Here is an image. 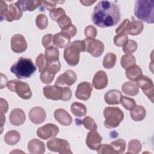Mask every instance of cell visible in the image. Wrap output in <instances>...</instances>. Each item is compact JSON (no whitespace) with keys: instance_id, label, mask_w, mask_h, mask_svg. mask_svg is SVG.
Masks as SVG:
<instances>
[{"instance_id":"681fc988","label":"cell","mask_w":154,"mask_h":154,"mask_svg":"<svg viewBox=\"0 0 154 154\" xmlns=\"http://www.w3.org/2000/svg\"><path fill=\"white\" fill-rule=\"evenodd\" d=\"M130 20L128 19H125L121 24L116 28V32L117 34H122V33H126V30L128 28L129 25L130 24Z\"/></svg>"},{"instance_id":"7dc6e473","label":"cell","mask_w":154,"mask_h":154,"mask_svg":"<svg viewBox=\"0 0 154 154\" xmlns=\"http://www.w3.org/2000/svg\"><path fill=\"white\" fill-rule=\"evenodd\" d=\"M97 153L99 154H112L114 153L113 149L110 144H100L97 149Z\"/></svg>"},{"instance_id":"44dd1931","label":"cell","mask_w":154,"mask_h":154,"mask_svg":"<svg viewBox=\"0 0 154 154\" xmlns=\"http://www.w3.org/2000/svg\"><path fill=\"white\" fill-rule=\"evenodd\" d=\"M28 150L31 154H42L45 152V143L37 138L32 139L28 144Z\"/></svg>"},{"instance_id":"9a60e30c","label":"cell","mask_w":154,"mask_h":154,"mask_svg":"<svg viewBox=\"0 0 154 154\" xmlns=\"http://www.w3.org/2000/svg\"><path fill=\"white\" fill-rule=\"evenodd\" d=\"M93 85L88 82H82L78 84L76 92V97L79 100H87L91 96Z\"/></svg>"},{"instance_id":"8fae6325","label":"cell","mask_w":154,"mask_h":154,"mask_svg":"<svg viewBox=\"0 0 154 154\" xmlns=\"http://www.w3.org/2000/svg\"><path fill=\"white\" fill-rule=\"evenodd\" d=\"M59 132L58 127L52 123H48L38 128L37 130V135L41 139L48 140L55 137Z\"/></svg>"},{"instance_id":"74e56055","label":"cell","mask_w":154,"mask_h":154,"mask_svg":"<svg viewBox=\"0 0 154 154\" xmlns=\"http://www.w3.org/2000/svg\"><path fill=\"white\" fill-rule=\"evenodd\" d=\"M120 102L122 106L128 110L132 109L136 105V102L134 99L123 96H122Z\"/></svg>"},{"instance_id":"7a4b0ae2","label":"cell","mask_w":154,"mask_h":154,"mask_svg":"<svg viewBox=\"0 0 154 154\" xmlns=\"http://www.w3.org/2000/svg\"><path fill=\"white\" fill-rule=\"evenodd\" d=\"M154 1L137 0L134 7V14L137 19L149 23L154 22Z\"/></svg>"},{"instance_id":"d6a6232c","label":"cell","mask_w":154,"mask_h":154,"mask_svg":"<svg viewBox=\"0 0 154 154\" xmlns=\"http://www.w3.org/2000/svg\"><path fill=\"white\" fill-rule=\"evenodd\" d=\"M116 55L112 52H109L105 55L103 60V66L104 68L109 69L114 67L116 63Z\"/></svg>"},{"instance_id":"bcb514c9","label":"cell","mask_w":154,"mask_h":154,"mask_svg":"<svg viewBox=\"0 0 154 154\" xmlns=\"http://www.w3.org/2000/svg\"><path fill=\"white\" fill-rule=\"evenodd\" d=\"M85 36L87 38H94L97 35V29L93 25H88L84 29Z\"/></svg>"},{"instance_id":"c3c4849f","label":"cell","mask_w":154,"mask_h":154,"mask_svg":"<svg viewBox=\"0 0 154 154\" xmlns=\"http://www.w3.org/2000/svg\"><path fill=\"white\" fill-rule=\"evenodd\" d=\"M57 22L58 26L61 29L72 24V21H71L70 18L69 16H66V14L60 17Z\"/></svg>"},{"instance_id":"5b68a950","label":"cell","mask_w":154,"mask_h":154,"mask_svg":"<svg viewBox=\"0 0 154 154\" xmlns=\"http://www.w3.org/2000/svg\"><path fill=\"white\" fill-rule=\"evenodd\" d=\"M104 126L108 129L117 127L124 118L123 112L118 107L108 106L103 110Z\"/></svg>"},{"instance_id":"836d02e7","label":"cell","mask_w":154,"mask_h":154,"mask_svg":"<svg viewBox=\"0 0 154 154\" xmlns=\"http://www.w3.org/2000/svg\"><path fill=\"white\" fill-rule=\"evenodd\" d=\"M142 145L141 142L137 140H131L128 146V152L126 153H134V154H137L140 153L141 150Z\"/></svg>"},{"instance_id":"7bdbcfd3","label":"cell","mask_w":154,"mask_h":154,"mask_svg":"<svg viewBox=\"0 0 154 154\" xmlns=\"http://www.w3.org/2000/svg\"><path fill=\"white\" fill-rule=\"evenodd\" d=\"M82 123L84 126L88 130H96L97 126L95 123L94 119L91 117L87 116L82 121Z\"/></svg>"},{"instance_id":"4fadbf2b","label":"cell","mask_w":154,"mask_h":154,"mask_svg":"<svg viewBox=\"0 0 154 154\" xmlns=\"http://www.w3.org/2000/svg\"><path fill=\"white\" fill-rule=\"evenodd\" d=\"M11 48L15 53H22L25 51L27 48V43L24 36L20 34L13 35L11 38Z\"/></svg>"},{"instance_id":"f5cc1de1","label":"cell","mask_w":154,"mask_h":154,"mask_svg":"<svg viewBox=\"0 0 154 154\" xmlns=\"http://www.w3.org/2000/svg\"><path fill=\"white\" fill-rule=\"evenodd\" d=\"M0 102H1V106H0L1 113H2V114L6 113L8 108V104L7 100L3 98H1Z\"/></svg>"},{"instance_id":"ffe728a7","label":"cell","mask_w":154,"mask_h":154,"mask_svg":"<svg viewBox=\"0 0 154 154\" xmlns=\"http://www.w3.org/2000/svg\"><path fill=\"white\" fill-rule=\"evenodd\" d=\"M55 120L63 126H69L72 123L71 116L64 109L58 108L54 113Z\"/></svg>"},{"instance_id":"8992f818","label":"cell","mask_w":154,"mask_h":154,"mask_svg":"<svg viewBox=\"0 0 154 154\" xmlns=\"http://www.w3.org/2000/svg\"><path fill=\"white\" fill-rule=\"evenodd\" d=\"M7 88L13 92H16L23 99H29L32 96V91L29 85L25 82L17 79H13L8 82Z\"/></svg>"},{"instance_id":"4dcf8cb0","label":"cell","mask_w":154,"mask_h":154,"mask_svg":"<svg viewBox=\"0 0 154 154\" xmlns=\"http://www.w3.org/2000/svg\"><path fill=\"white\" fill-rule=\"evenodd\" d=\"M109 144L112 147L113 151L116 154H122L125 150L126 142L122 138L117 139L111 142Z\"/></svg>"},{"instance_id":"7c38bea8","label":"cell","mask_w":154,"mask_h":154,"mask_svg":"<svg viewBox=\"0 0 154 154\" xmlns=\"http://www.w3.org/2000/svg\"><path fill=\"white\" fill-rule=\"evenodd\" d=\"M23 14L22 10L17 5L16 3L11 4L5 13L1 17V20H5L8 22L17 20L20 19Z\"/></svg>"},{"instance_id":"f6af8a7d","label":"cell","mask_w":154,"mask_h":154,"mask_svg":"<svg viewBox=\"0 0 154 154\" xmlns=\"http://www.w3.org/2000/svg\"><path fill=\"white\" fill-rule=\"evenodd\" d=\"M54 77H55V75L49 73L46 70H45L43 72H42L40 75V80L43 83L46 84H51L53 81Z\"/></svg>"},{"instance_id":"816d5d0a","label":"cell","mask_w":154,"mask_h":154,"mask_svg":"<svg viewBox=\"0 0 154 154\" xmlns=\"http://www.w3.org/2000/svg\"><path fill=\"white\" fill-rule=\"evenodd\" d=\"M61 3V2H58V1H42V5L44 8H46L48 10L51 11V10L55 8V7L57 5V3Z\"/></svg>"},{"instance_id":"6da1fadb","label":"cell","mask_w":154,"mask_h":154,"mask_svg":"<svg viewBox=\"0 0 154 154\" xmlns=\"http://www.w3.org/2000/svg\"><path fill=\"white\" fill-rule=\"evenodd\" d=\"M91 17L92 22L96 26L106 28L117 24L121 15L119 8L116 3L100 1L94 7Z\"/></svg>"},{"instance_id":"d4e9b609","label":"cell","mask_w":154,"mask_h":154,"mask_svg":"<svg viewBox=\"0 0 154 154\" xmlns=\"http://www.w3.org/2000/svg\"><path fill=\"white\" fill-rule=\"evenodd\" d=\"M144 28V25L140 20H132L128 26L126 32L131 35H137L141 33Z\"/></svg>"},{"instance_id":"f1b7e54d","label":"cell","mask_w":154,"mask_h":154,"mask_svg":"<svg viewBox=\"0 0 154 154\" xmlns=\"http://www.w3.org/2000/svg\"><path fill=\"white\" fill-rule=\"evenodd\" d=\"M4 141L8 145L13 146L18 143L20 140V134L19 132L11 130L7 132L4 135Z\"/></svg>"},{"instance_id":"277c9868","label":"cell","mask_w":154,"mask_h":154,"mask_svg":"<svg viewBox=\"0 0 154 154\" xmlns=\"http://www.w3.org/2000/svg\"><path fill=\"white\" fill-rule=\"evenodd\" d=\"M43 94L46 98L53 100H61L62 101L69 100L72 93L69 87H61L59 85H46L44 87Z\"/></svg>"},{"instance_id":"2e32d148","label":"cell","mask_w":154,"mask_h":154,"mask_svg":"<svg viewBox=\"0 0 154 154\" xmlns=\"http://www.w3.org/2000/svg\"><path fill=\"white\" fill-rule=\"evenodd\" d=\"M29 119L31 122L35 125H39L45 122L46 114L43 108L39 106L32 108L29 112Z\"/></svg>"},{"instance_id":"3957f363","label":"cell","mask_w":154,"mask_h":154,"mask_svg":"<svg viewBox=\"0 0 154 154\" xmlns=\"http://www.w3.org/2000/svg\"><path fill=\"white\" fill-rule=\"evenodd\" d=\"M37 68L30 58L20 57L10 68L11 73L19 79L30 78L36 71Z\"/></svg>"},{"instance_id":"9c48e42d","label":"cell","mask_w":154,"mask_h":154,"mask_svg":"<svg viewBox=\"0 0 154 154\" xmlns=\"http://www.w3.org/2000/svg\"><path fill=\"white\" fill-rule=\"evenodd\" d=\"M137 85L147 96L152 102H153L154 97V87L153 84L151 79L146 76L142 75L137 81Z\"/></svg>"},{"instance_id":"484cf974","label":"cell","mask_w":154,"mask_h":154,"mask_svg":"<svg viewBox=\"0 0 154 154\" xmlns=\"http://www.w3.org/2000/svg\"><path fill=\"white\" fill-rule=\"evenodd\" d=\"M143 75L141 69L137 65H134L128 69L126 71V76L128 79L132 81L136 82V81Z\"/></svg>"},{"instance_id":"d590c367","label":"cell","mask_w":154,"mask_h":154,"mask_svg":"<svg viewBox=\"0 0 154 154\" xmlns=\"http://www.w3.org/2000/svg\"><path fill=\"white\" fill-rule=\"evenodd\" d=\"M35 24L39 29H45L48 25V19L46 16L44 14H39L35 19Z\"/></svg>"},{"instance_id":"ba28073f","label":"cell","mask_w":154,"mask_h":154,"mask_svg":"<svg viewBox=\"0 0 154 154\" xmlns=\"http://www.w3.org/2000/svg\"><path fill=\"white\" fill-rule=\"evenodd\" d=\"M85 45V51L94 57H100L103 52V42L94 38H85L83 40Z\"/></svg>"},{"instance_id":"60d3db41","label":"cell","mask_w":154,"mask_h":154,"mask_svg":"<svg viewBox=\"0 0 154 154\" xmlns=\"http://www.w3.org/2000/svg\"><path fill=\"white\" fill-rule=\"evenodd\" d=\"M47 60L45 57V55L43 54H39L35 60L36 65L38 68V72L42 73L43 72L47 66Z\"/></svg>"},{"instance_id":"ab89813d","label":"cell","mask_w":154,"mask_h":154,"mask_svg":"<svg viewBox=\"0 0 154 154\" xmlns=\"http://www.w3.org/2000/svg\"><path fill=\"white\" fill-rule=\"evenodd\" d=\"M77 32V29L75 25L71 24L61 29L60 33L70 38L74 37Z\"/></svg>"},{"instance_id":"e0dca14e","label":"cell","mask_w":154,"mask_h":154,"mask_svg":"<svg viewBox=\"0 0 154 154\" xmlns=\"http://www.w3.org/2000/svg\"><path fill=\"white\" fill-rule=\"evenodd\" d=\"M102 141V137L96 130H91L87 134L86 144L90 149L93 150H97Z\"/></svg>"},{"instance_id":"ac0fdd59","label":"cell","mask_w":154,"mask_h":154,"mask_svg":"<svg viewBox=\"0 0 154 154\" xmlns=\"http://www.w3.org/2000/svg\"><path fill=\"white\" fill-rule=\"evenodd\" d=\"M25 114L20 108L13 109L9 116L10 122L14 126L22 125L25 122Z\"/></svg>"},{"instance_id":"f546056e","label":"cell","mask_w":154,"mask_h":154,"mask_svg":"<svg viewBox=\"0 0 154 154\" xmlns=\"http://www.w3.org/2000/svg\"><path fill=\"white\" fill-rule=\"evenodd\" d=\"M70 110L72 114L76 117H83L87 114L85 105L81 102H75L70 106Z\"/></svg>"},{"instance_id":"e575fe53","label":"cell","mask_w":154,"mask_h":154,"mask_svg":"<svg viewBox=\"0 0 154 154\" xmlns=\"http://www.w3.org/2000/svg\"><path fill=\"white\" fill-rule=\"evenodd\" d=\"M135 58L132 54H125L123 55L120 61L121 66L124 69H127L135 65Z\"/></svg>"},{"instance_id":"cb8c5ba5","label":"cell","mask_w":154,"mask_h":154,"mask_svg":"<svg viewBox=\"0 0 154 154\" xmlns=\"http://www.w3.org/2000/svg\"><path fill=\"white\" fill-rule=\"evenodd\" d=\"M53 45L58 48H66L70 43V38L62 34L61 33H57L53 35Z\"/></svg>"},{"instance_id":"f907efd6","label":"cell","mask_w":154,"mask_h":154,"mask_svg":"<svg viewBox=\"0 0 154 154\" xmlns=\"http://www.w3.org/2000/svg\"><path fill=\"white\" fill-rule=\"evenodd\" d=\"M52 38L53 35L51 34H48L45 35L42 38V45L45 48H48L50 46H52L53 42H52Z\"/></svg>"},{"instance_id":"ee69618b","label":"cell","mask_w":154,"mask_h":154,"mask_svg":"<svg viewBox=\"0 0 154 154\" xmlns=\"http://www.w3.org/2000/svg\"><path fill=\"white\" fill-rule=\"evenodd\" d=\"M66 14L64 10L61 7L54 8L49 11L50 17L54 21H57L58 19L63 15Z\"/></svg>"},{"instance_id":"7402d4cb","label":"cell","mask_w":154,"mask_h":154,"mask_svg":"<svg viewBox=\"0 0 154 154\" xmlns=\"http://www.w3.org/2000/svg\"><path fill=\"white\" fill-rule=\"evenodd\" d=\"M122 96L121 91L116 89H111L105 94L104 99L105 102L108 105H118Z\"/></svg>"},{"instance_id":"f35d334b","label":"cell","mask_w":154,"mask_h":154,"mask_svg":"<svg viewBox=\"0 0 154 154\" xmlns=\"http://www.w3.org/2000/svg\"><path fill=\"white\" fill-rule=\"evenodd\" d=\"M137 43L133 40H128L126 43L123 46V51L126 54L134 53L137 49Z\"/></svg>"},{"instance_id":"83f0119b","label":"cell","mask_w":154,"mask_h":154,"mask_svg":"<svg viewBox=\"0 0 154 154\" xmlns=\"http://www.w3.org/2000/svg\"><path fill=\"white\" fill-rule=\"evenodd\" d=\"M146 114L145 108L141 105H135V106L131 110L130 115L132 119L135 122L143 120Z\"/></svg>"},{"instance_id":"1f68e13d","label":"cell","mask_w":154,"mask_h":154,"mask_svg":"<svg viewBox=\"0 0 154 154\" xmlns=\"http://www.w3.org/2000/svg\"><path fill=\"white\" fill-rule=\"evenodd\" d=\"M45 57L47 61H54L58 60L59 58V51L57 48L50 46L46 48L45 50Z\"/></svg>"},{"instance_id":"30bf717a","label":"cell","mask_w":154,"mask_h":154,"mask_svg":"<svg viewBox=\"0 0 154 154\" xmlns=\"http://www.w3.org/2000/svg\"><path fill=\"white\" fill-rule=\"evenodd\" d=\"M81 51L70 43L64 51V58L67 63L71 66H76L79 61Z\"/></svg>"},{"instance_id":"db71d44e","label":"cell","mask_w":154,"mask_h":154,"mask_svg":"<svg viewBox=\"0 0 154 154\" xmlns=\"http://www.w3.org/2000/svg\"><path fill=\"white\" fill-rule=\"evenodd\" d=\"M80 2L83 4L84 6H90L94 2H96V1H80Z\"/></svg>"},{"instance_id":"b9f144b4","label":"cell","mask_w":154,"mask_h":154,"mask_svg":"<svg viewBox=\"0 0 154 154\" xmlns=\"http://www.w3.org/2000/svg\"><path fill=\"white\" fill-rule=\"evenodd\" d=\"M128 40V37L126 33L117 34L114 37V43L118 47L123 46Z\"/></svg>"},{"instance_id":"52a82bcc","label":"cell","mask_w":154,"mask_h":154,"mask_svg":"<svg viewBox=\"0 0 154 154\" xmlns=\"http://www.w3.org/2000/svg\"><path fill=\"white\" fill-rule=\"evenodd\" d=\"M46 146L48 149L52 152H58L61 154H72L69 143L64 139L52 137L47 141Z\"/></svg>"},{"instance_id":"603a6c76","label":"cell","mask_w":154,"mask_h":154,"mask_svg":"<svg viewBox=\"0 0 154 154\" xmlns=\"http://www.w3.org/2000/svg\"><path fill=\"white\" fill-rule=\"evenodd\" d=\"M22 11H32L42 5V1H18L16 2Z\"/></svg>"},{"instance_id":"8d00e7d4","label":"cell","mask_w":154,"mask_h":154,"mask_svg":"<svg viewBox=\"0 0 154 154\" xmlns=\"http://www.w3.org/2000/svg\"><path fill=\"white\" fill-rule=\"evenodd\" d=\"M60 69L61 64L59 60H57L54 61H48L45 70L55 75L57 72L60 71Z\"/></svg>"},{"instance_id":"4316f807","label":"cell","mask_w":154,"mask_h":154,"mask_svg":"<svg viewBox=\"0 0 154 154\" xmlns=\"http://www.w3.org/2000/svg\"><path fill=\"white\" fill-rule=\"evenodd\" d=\"M122 91L128 96H134L138 94L139 92L138 87L134 82L128 81L125 82L122 86Z\"/></svg>"},{"instance_id":"d6986e66","label":"cell","mask_w":154,"mask_h":154,"mask_svg":"<svg viewBox=\"0 0 154 154\" xmlns=\"http://www.w3.org/2000/svg\"><path fill=\"white\" fill-rule=\"evenodd\" d=\"M93 84L97 90L105 88L108 85V77L106 73L103 70H99L94 75L93 79Z\"/></svg>"},{"instance_id":"11a10c76","label":"cell","mask_w":154,"mask_h":154,"mask_svg":"<svg viewBox=\"0 0 154 154\" xmlns=\"http://www.w3.org/2000/svg\"><path fill=\"white\" fill-rule=\"evenodd\" d=\"M1 126H2L1 129L2 131V126L4 125V122L5 121V117L4 116V114H2V113H1Z\"/></svg>"},{"instance_id":"5bb4252c","label":"cell","mask_w":154,"mask_h":154,"mask_svg":"<svg viewBox=\"0 0 154 154\" xmlns=\"http://www.w3.org/2000/svg\"><path fill=\"white\" fill-rule=\"evenodd\" d=\"M76 79L77 76L75 72L72 70H67L57 78L55 85L71 86L75 83Z\"/></svg>"}]
</instances>
